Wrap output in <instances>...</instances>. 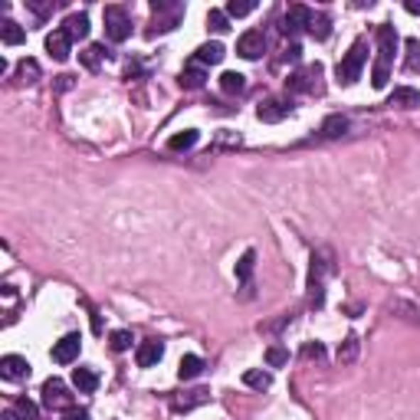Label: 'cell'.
Instances as JSON below:
<instances>
[{
	"mask_svg": "<svg viewBox=\"0 0 420 420\" xmlns=\"http://www.w3.org/2000/svg\"><path fill=\"white\" fill-rule=\"evenodd\" d=\"M289 112H292V105L283 102V99H266L257 109V115H259V122H283Z\"/></svg>",
	"mask_w": 420,
	"mask_h": 420,
	"instance_id": "5bb4252c",
	"label": "cell"
},
{
	"mask_svg": "<svg viewBox=\"0 0 420 420\" xmlns=\"http://www.w3.org/2000/svg\"><path fill=\"white\" fill-rule=\"evenodd\" d=\"M318 131H322V138H342L345 131H348V119H345V115H328Z\"/></svg>",
	"mask_w": 420,
	"mask_h": 420,
	"instance_id": "603a6c76",
	"label": "cell"
},
{
	"mask_svg": "<svg viewBox=\"0 0 420 420\" xmlns=\"http://www.w3.org/2000/svg\"><path fill=\"white\" fill-rule=\"evenodd\" d=\"M204 375V361L198 358V355H184L178 365V377L181 381H194V377Z\"/></svg>",
	"mask_w": 420,
	"mask_h": 420,
	"instance_id": "d6986e66",
	"label": "cell"
},
{
	"mask_svg": "<svg viewBox=\"0 0 420 420\" xmlns=\"http://www.w3.org/2000/svg\"><path fill=\"white\" fill-rule=\"evenodd\" d=\"M286 361H289V352H286V348H279V345H269V348H266V365H269V368H283Z\"/></svg>",
	"mask_w": 420,
	"mask_h": 420,
	"instance_id": "d6a6232c",
	"label": "cell"
},
{
	"mask_svg": "<svg viewBox=\"0 0 420 420\" xmlns=\"http://www.w3.org/2000/svg\"><path fill=\"white\" fill-rule=\"evenodd\" d=\"M207 397H210V391H207V387H198V391H188L184 397H178V401H174V411H190V407H198V404H204Z\"/></svg>",
	"mask_w": 420,
	"mask_h": 420,
	"instance_id": "cb8c5ba5",
	"label": "cell"
},
{
	"mask_svg": "<svg viewBox=\"0 0 420 420\" xmlns=\"http://www.w3.org/2000/svg\"><path fill=\"white\" fill-rule=\"evenodd\" d=\"M17 72H20L23 82H36V79H40V63H36V60H20Z\"/></svg>",
	"mask_w": 420,
	"mask_h": 420,
	"instance_id": "e575fe53",
	"label": "cell"
},
{
	"mask_svg": "<svg viewBox=\"0 0 420 420\" xmlns=\"http://www.w3.org/2000/svg\"><path fill=\"white\" fill-rule=\"evenodd\" d=\"M243 384L247 387H257V391H266V387L273 384V375H269V371H247V375H243Z\"/></svg>",
	"mask_w": 420,
	"mask_h": 420,
	"instance_id": "83f0119b",
	"label": "cell"
},
{
	"mask_svg": "<svg viewBox=\"0 0 420 420\" xmlns=\"http://www.w3.org/2000/svg\"><path fill=\"white\" fill-rule=\"evenodd\" d=\"M105 36L112 43H125L131 36V14L125 7H105Z\"/></svg>",
	"mask_w": 420,
	"mask_h": 420,
	"instance_id": "277c9868",
	"label": "cell"
},
{
	"mask_svg": "<svg viewBox=\"0 0 420 420\" xmlns=\"http://www.w3.org/2000/svg\"><path fill=\"white\" fill-rule=\"evenodd\" d=\"M0 40L7 46H20L26 40V30L20 23H14V20H4V23H0Z\"/></svg>",
	"mask_w": 420,
	"mask_h": 420,
	"instance_id": "44dd1931",
	"label": "cell"
},
{
	"mask_svg": "<svg viewBox=\"0 0 420 420\" xmlns=\"http://www.w3.org/2000/svg\"><path fill=\"white\" fill-rule=\"evenodd\" d=\"M204 82H207L204 66L190 60V66L184 69V72H181V86H184V89H204Z\"/></svg>",
	"mask_w": 420,
	"mask_h": 420,
	"instance_id": "e0dca14e",
	"label": "cell"
},
{
	"mask_svg": "<svg viewBox=\"0 0 420 420\" xmlns=\"http://www.w3.org/2000/svg\"><path fill=\"white\" fill-rule=\"evenodd\" d=\"M253 10H257L253 0H230V4H227V17H247Z\"/></svg>",
	"mask_w": 420,
	"mask_h": 420,
	"instance_id": "836d02e7",
	"label": "cell"
},
{
	"mask_svg": "<svg viewBox=\"0 0 420 420\" xmlns=\"http://www.w3.org/2000/svg\"><path fill=\"white\" fill-rule=\"evenodd\" d=\"M72 384H76V391H82V394H92L95 387H99V375H95L92 368H76L72 371Z\"/></svg>",
	"mask_w": 420,
	"mask_h": 420,
	"instance_id": "ffe728a7",
	"label": "cell"
},
{
	"mask_svg": "<svg viewBox=\"0 0 420 420\" xmlns=\"http://www.w3.org/2000/svg\"><path fill=\"white\" fill-rule=\"evenodd\" d=\"M387 105H397V109H414V105H420V92L411 86H401L391 92V99H387Z\"/></svg>",
	"mask_w": 420,
	"mask_h": 420,
	"instance_id": "ac0fdd59",
	"label": "cell"
},
{
	"mask_svg": "<svg viewBox=\"0 0 420 420\" xmlns=\"http://www.w3.org/2000/svg\"><path fill=\"white\" fill-rule=\"evenodd\" d=\"M365 63H368V40L365 36H358L352 43V50L342 56V63L335 66V76H338V82L342 86H355L361 79V69H365Z\"/></svg>",
	"mask_w": 420,
	"mask_h": 420,
	"instance_id": "7a4b0ae2",
	"label": "cell"
},
{
	"mask_svg": "<svg viewBox=\"0 0 420 420\" xmlns=\"http://www.w3.org/2000/svg\"><path fill=\"white\" fill-rule=\"evenodd\" d=\"M207 30H214V33H227V30H230V17H227V10H210V14H207Z\"/></svg>",
	"mask_w": 420,
	"mask_h": 420,
	"instance_id": "f546056e",
	"label": "cell"
},
{
	"mask_svg": "<svg viewBox=\"0 0 420 420\" xmlns=\"http://www.w3.org/2000/svg\"><path fill=\"white\" fill-rule=\"evenodd\" d=\"M30 7H33L36 17H46V14H53V4H36V0H30Z\"/></svg>",
	"mask_w": 420,
	"mask_h": 420,
	"instance_id": "74e56055",
	"label": "cell"
},
{
	"mask_svg": "<svg viewBox=\"0 0 420 420\" xmlns=\"http://www.w3.org/2000/svg\"><path fill=\"white\" fill-rule=\"evenodd\" d=\"M10 414H14V420H40V407H36L30 397H17L14 407H10Z\"/></svg>",
	"mask_w": 420,
	"mask_h": 420,
	"instance_id": "7402d4cb",
	"label": "cell"
},
{
	"mask_svg": "<svg viewBox=\"0 0 420 420\" xmlns=\"http://www.w3.org/2000/svg\"><path fill=\"white\" fill-rule=\"evenodd\" d=\"M332 273L325 253H312V269H309V302L316 309L325 306V276Z\"/></svg>",
	"mask_w": 420,
	"mask_h": 420,
	"instance_id": "3957f363",
	"label": "cell"
},
{
	"mask_svg": "<svg viewBox=\"0 0 420 420\" xmlns=\"http://www.w3.org/2000/svg\"><path fill=\"white\" fill-rule=\"evenodd\" d=\"M198 131L194 129H184V131H178V135H171V141H168V148L171 151H188V148H194L198 145Z\"/></svg>",
	"mask_w": 420,
	"mask_h": 420,
	"instance_id": "d4e9b609",
	"label": "cell"
},
{
	"mask_svg": "<svg viewBox=\"0 0 420 420\" xmlns=\"http://www.w3.org/2000/svg\"><path fill=\"white\" fill-rule=\"evenodd\" d=\"M151 10H155V17H151V36L155 33H171L174 26L181 23V17H184V4H151Z\"/></svg>",
	"mask_w": 420,
	"mask_h": 420,
	"instance_id": "5b68a950",
	"label": "cell"
},
{
	"mask_svg": "<svg viewBox=\"0 0 420 420\" xmlns=\"http://www.w3.org/2000/svg\"><path fill=\"white\" fill-rule=\"evenodd\" d=\"M318 76H322V63H312V66L299 69L296 76L286 79V86H289V92H309V89H316Z\"/></svg>",
	"mask_w": 420,
	"mask_h": 420,
	"instance_id": "9c48e42d",
	"label": "cell"
},
{
	"mask_svg": "<svg viewBox=\"0 0 420 420\" xmlns=\"http://www.w3.org/2000/svg\"><path fill=\"white\" fill-rule=\"evenodd\" d=\"M223 56H227V50H223L220 43H204L194 53V63H200V66H217Z\"/></svg>",
	"mask_w": 420,
	"mask_h": 420,
	"instance_id": "9a60e30c",
	"label": "cell"
},
{
	"mask_svg": "<svg viewBox=\"0 0 420 420\" xmlns=\"http://www.w3.org/2000/svg\"><path fill=\"white\" fill-rule=\"evenodd\" d=\"M220 89L223 92H243L247 89V76H240V72H223L220 76Z\"/></svg>",
	"mask_w": 420,
	"mask_h": 420,
	"instance_id": "f1b7e54d",
	"label": "cell"
},
{
	"mask_svg": "<svg viewBox=\"0 0 420 420\" xmlns=\"http://www.w3.org/2000/svg\"><path fill=\"white\" fill-rule=\"evenodd\" d=\"M355 358H358V338H355V335H348V338L338 345V361H342V365H348V361H355Z\"/></svg>",
	"mask_w": 420,
	"mask_h": 420,
	"instance_id": "1f68e13d",
	"label": "cell"
},
{
	"mask_svg": "<svg viewBox=\"0 0 420 420\" xmlns=\"http://www.w3.org/2000/svg\"><path fill=\"white\" fill-rule=\"evenodd\" d=\"M404 10H407V14H420V0H407V4H404Z\"/></svg>",
	"mask_w": 420,
	"mask_h": 420,
	"instance_id": "60d3db41",
	"label": "cell"
},
{
	"mask_svg": "<svg viewBox=\"0 0 420 420\" xmlns=\"http://www.w3.org/2000/svg\"><path fill=\"white\" fill-rule=\"evenodd\" d=\"M164 358V345L161 342H141L138 345V352H135V361H138V368H155L158 361Z\"/></svg>",
	"mask_w": 420,
	"mask_h": 420,
	"instance_id": "7c38bea8",
	"label": "cell"
},
{
	"mask_svg": "<svg viewBox=\"0 0 420 420\" xmlns=\"http://www.w3.org/2000/svg\"><path fill=\"white\" fill-rule=\"evenodd\" d=\"M328 33H332V20H328L325 14H312L309 36H316V40H328Z\"/></svg>",
	"mask_w": 420,
	"mask_h": 420,
	"instance_id": "484cf974",
	"label": "cell"
},
{
	"mask_svg": "<svg viewBox=\"0 0 420 420\" xmlns=\"http://www.w3.org/2000/svg\"><path fill=\"white\" fill-rule=\"evenodd\" d=\"M63 30H66L69 40H86L89 36V17L86 14H72V17H66Z\"/></svg>",
	"mask_w": 420,
	"mask_h": 420,
	"instance_id": "2e32d148",
	"label": "cell"
},
{
	"mask_svg": "<svg viewBox=\"0 0 420 420\" xmlns=\"http://www.w3.org/2000/svg\"><path fill=\"white\" fill-rule=\"evenodd\" d=\"M302 355H306V358H325V348H322V345H306V348H302Z\"/></svg>",
	"mask_w": 420,
	"mask_h": 420,
	"instance_id": "8d00e7d4",
	"label": "cell"
},
{
	"mask_svg": "<svg viewBox=\"0 0 420 420\" xmlns=\"http://www.w3.org/2000/svg\"><path fill=\"white\" fill-rule=\"evenodd\" d=\"M66 420H89V414H86V411H76V407H72V411H66Z\"/></svg>",
	"mask_w": 420,
	"mask_h": 420,
	"instance_id": "ab89813d",
	"label": "cell"
},
{
	"mask_svg": "<svg viewBox=\"0 0 420 420\" xmlns=\"http://www.w3.org/2000/svg\"><path fill=\"white\" fill-rule=\"evenodd\" d=\"M286 56H289V63H299V60H302V46H299V43H292Z\"/></svg>",
	"mask_w": 420,
	"mask_h": 420,
	"instance_id": "f35d334b",
	"label": "cell"
},
{
	"mask_svg": "<svg viewBox=\"0 0 420 420\" xmlns=\"http://www.w3.org/2000/svg\"><path fill=\"white\" fill-rule=\"evenodd\" d=\"M0 377L4 381H23V377H30V361L20 358V355H4L0 358Z\"/></svg>",
	"mask_w": 420,
	"mask_h": 420,
	"instance_id": "8fae6325",
	"label": "cell"
},
{
	"mask_svg": "<svg viewBox=\"0 0 420 420\" xmlns=\"http://www.w3.org/2000/svg\"><path fill=\"white\" fill-rule=\"evenodd\" d=\"M56 79H60V82H56L60 89H69V86H72V76H56Z\"/></svg>",
	"mask_w": 420,
	"mask_h": 420,
	"instance_id": "b9f144b4",
	"label": "cell"
},
{
	"mask_svg": "<svg viewBox=\"0 0 420 420\" xmlns=\"http://www.w3.org/2000/svg\"><path fill=\"white\" fill-rule=\"evenodd\" d=\"M79 60H82V66H86V69H99V63L105 60V46L102 43L86 46V50L79 53Z\"/></svg>",
	"mask_w": 420,
	"mask_h": 420,
	"instance_id": "4316f807",
	"label": "cell"
},
{
	"mask_svg": "<svg viewBox=\"0 0 420 420\" xmlns=\"http://www.w3.org/2000/svg\"><path fill=\"white\" fill-rule=\"evenodd\" d=\"M43 404L50 411H72V394L66 391L60 377H50L43 384Z\"/></svg>",
	"mask_w": 420,
	"mask_h": 420,
	"instance_id": "8992f818",
	"label": "cell"
},
{
	"mask_svg": "<svg viewBox=\"0 0 420 420\" xmlns=\"http://www.w3.org/2000/svg\"><path fill=\"white\" fill-rule=\"evenodd\" d=\"M109 342H112V348H115V352H129V348H131V332L119 328V332L109 335Z\"/></svg>",
	"mask_w": 420,
	"mask_h": 420,
	"instance_id": "d590c367",
	"label": "cell"
},
{
	"mask_svg": "<svg viewBox=\"0 0 420 420\" xmlns=\"http://www.w3.org/2000/svg\"><path fill=\"white\" fill-rule=\"evenodd\" d=\"M309 20H312V10L302 7V4H292L283 17V33L286 36H296L299 30H309Z\"/></svg>",
	"mask_w": 420,
	"mask_h": 420,
	"instance_id": "ba28073f",
	"label": "cell"
},
{
	"mask_svg": "<svg viewBox=\"0 0 420 420\" xmlns=\"http://www.w3.org/2000/svg\"><path fill=\"white\" fill-rule=\"evenodd\" d=\"M69 46H72V40L66 36V30H53V33L46 36V53H50L56 63L69 60Z\"/></svg>",
	"mask_w": 420,
	"mask_h": 420,
	"instance_id": "4fadbf2b",
	"label": "cell"
},
{
	"mask_svg": "<svg viewBox=\"0 0 420 420\" xmlns=\"http://www.w3.org/2000/svg\"><path fill=\"white\" fill-rule=\"evenodd\" d=\"M266 50V36L259 30H247V33L237 40V53H240L243 60H259Z\"/></svg>",
	"mask_w": 420,
	"mask_h": 420,
	"instance_id": "30bf717a",
	"label": "cell"
},
{
	"mask_svg": "<svg viewBox=\"0 0 420 420\" xmlns=\"http://www.w3.org/2000/svg\"><path fill=\"white\" fill-rule=\"evenodd\" d=\"M394 53H397V30L394 26H387V23H381L377 26V60H375V69H371V86L375 89L387 86Z\"/></svg>",
	"mask_w": 420,
	"mask_h": 420,
	"instance_id": "6da1fadb",
	"label": "cell"
},
{
	"mask_svg": "<svg viewBox=\"0 0 420 420\" xmlns=\"http://www.w3.org/2000/svg\"><path fill=\"white\" fill-rule=\"evenodd\" d=\"M79 352H82V335L69 332L53 345V361H56V365H72V361L79 358Z\"/></svg>",
	"mask_w": 420,
	"mask_h": 420,
	"instance_id": "52a82bcc",
	"label": "cell"
},
{
	"mask_svg": "<svg viewBox=\"0 0 420 420\" xmlns=\"http://www.w3.org/2000/svg\"><path fill=\"white\" fill-rule=\"evenodd\" d=\"M253 266H257V253H253V249H247V253L240 257V263H237V279H240V283H249Z\"/></svg>",
	"mask_w": 420,
	"mask_h": 420,
	"instance_id": "4dcf8cb0",
	"label": "cell"
}]
</instances>
